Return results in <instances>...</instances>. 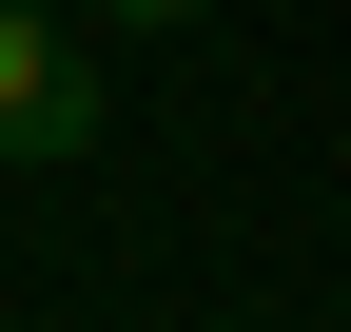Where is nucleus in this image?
Wrapping results in <instances>:
<instances>
[{
    "label": "nucleus",
    "instance_id": "nucleus-1",
    "mask_svg": "<svg viewBox=\"0 0 351 332\" xmlns=\"http://www.w3.org/2000/svg\"><path fill=\"white\" fill-rule=\"evenodd\" d=\"M98 59H78V20L59 0H0V176H78L98 156Z\"/></svg>",
    "mask_w": 351,
    "mask_h": 332
},
{
    "label": "nucleus",
    "instance_id": "nucleus-2",
    "mask_svg": "<svg viewBox=\"0 0 351 332\" xmlns=\"http://www.w3.org/2000/svg\"><path fill=\"white\" fill-rule=\"evenodd\" d=\"M98 20H117V39H195L215 0H98Z\"/></svg>",
    "mask_w": 351,
    "mask_h": 332
}]
</instances>
